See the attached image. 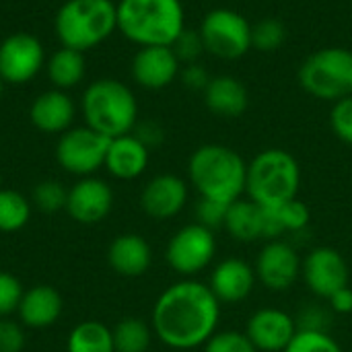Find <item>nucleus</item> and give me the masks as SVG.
Returning <instances> with one entry per match:
<instances>
[{
  "label": "nucleus",
  "instance_id": "6",
  "mask_svg": "<svg viewBox=\"0 0 352 352\" xmlns=\"http://www.w3.org/2000/svg\"><path fill=\"white\" fill-rule=\"evenodd\" d=\"M54 31L62 47L87 52L118 31L113 0H66L54 19Z\"/></svg>",
  "mask_w": 352,
  "mask_h": 352
},
{
  "label": "nucleus",
  "instance_id": "33",
  "mask_svg": "<svg viewBox=\"0 0 352 352\" xmlns=\"http://www.w3.org/2000/svg\"><path fill=\"white\" fill-rule=\"evenodd\" d=\"M202 349L204 352H258L245 332L239 330H219Z\"/></svg>",
  "mask_w": 352,
  "mask_h": 352
},
{
  "label": "nucleus",
  "instance_id": "18",
  "mask_svg": "<svg viewBox=\"0 0 352 352\" xmlns=\"http://www.w3.org/2000/svg\"><path fill=\"white\" fill-rule=\"evenodd\" d=\"M256 270L241 258H225L214 264L208 287L221 305H235L245 301L256 289Z\"/></svg>",
  "mask_w": 352,
  "mask_h": 352
},
{
  "label": "nucleus",
  "instance_id": "15",
  "mask_svg": "<svg viewBox=\"0 0 352 352\" xmlns=\"http://www.w3.org/2000/svg\"><path fill=\"white\" fill-rule=\"evenodd\" d=\"M113 206V192L107 182L89 175L80 177L70 190L66 198V212L72 221L80 225H97L101 223Z\"/></svg>",
  "mask_w": 352,
  "mask_h": 352
},
{
  "label": "nucleus",
  "instance_id": "24",
  "mask_svg": "<svg viewBox=\"0 0 352 352\" xmlns=\"http://www.w3.org/2000/svg\"><path fill=\"white\" fill-rule=\"evenodd\" d=\"M223 229L239 243L264 239V208L250 198H239L229 204Z\"/></svg>",
  "mask_w": 352,
  "mask_h": 352
},
{
  "label": "nucleus",
  "instance_id": "43",
  "mask_svg": "<svg viewBox=\"0 0 352 352\" xmlns=\"http://www.w3.org/2000/svg\"><path fill=\"white\" fill-rule=\"evenodd\" d=\"M2 89H4V80L0 78V95H2Z\"/></svg>",
  "mask_w": 352,
  "mask_h": 352
},
{
  "label": "nucleus",
  "instance_id": "3",
  "mask_svg": "<svg viewBox=\"0 0 352 352\" xmlns=\"http://www.w3.org/2000/svg\"><path fill=\"white\" fill-rule=\"evenodd\" d=\"M118 31L140 47L173 45L186 29L182 0H120Z\"/></svg>",
  "mask_w": 352,
  "mask_h": 352
},
{
  "label": "nucleus",
  "instance_id": "29",
  "mask_svg": "<svg viewBox=\"0 0 352 352\" xmlns=\"http://www.w3.org/2000/svg\"><path fill=\"white\" fill-rule=\"evenodd\" d=\"M31 219V202L14 190H0V231H21Z\"/></svg>",
  "mask_w": 352,
  "mask_h": 352
},
{
  "label": "nucleus",
  "instance_id": "22",
  "mask_svg": "<svg viewBox=\"0 0 352 352\" xmlns=\"http://www.w3.org/2000/svg\"><path fill=\"white\" fill-rule=\"evenodd\" d=\"M204 93V105L219 118H239L250 107V93L245 85L233 74L210 76Z\"/></svg>",
  "mask_w": 352,
  "mask_h": 352
},
{
  "label": "nucleus",
  "instance_id": "12",
  "mask_svg": "<svg viewBox=\"0 0 352 352\" xmlns=\"http://www.w3.org/2000/svg\"><path fill=\"white\" fill-rule=\"evenodd\" d=\"M301 278L316 297L328 301L334 293L349 287V262L336 248L318 245L303 258Z\"/></svg>",
  "mask_w": 352,
  "mask_h": 352
},
{
  "label": "nucleus",
  "instance_id": "2",
  "mask_svg": "<svg viewBox=\"0 0 352 352\" xmlns=\"http://www.w3.org/2000/svg\"><path fill=\"white\" fill-rule=\"evenodd\" d=\"M245 175V159L227 144H202L188 161V179L198 196L227 206L243 198Z\"/></svg>",
  "mask_w": 352,
  "mask_h": 352
},
{
  "label": "nucleus",
  "instance_id": "42",
  "mask_svg": "<svg viewBox=\"0 0 352 352\" xmlns=\"http://www.w3.org/2000/svg\"><path fill=\"white\" fill-rule=\"evenodd\" d=\"M328 303H330V309H332V311H336V314H340V316H344V314H351L352 311V289L351 287H344V289H340L338 293H334V295L328 299Z\"/></svg>",
  "mask_w": 352,
  "mask_h": 352
},
{
  "label": "nucleus",
  "instance_id": "25",
  "mask_svg": "<svg viewBox=\"0 0 352 352\" xmlns=\"http://www.w3.org/2000/svg\"><path fill=\"white\" fill-rule=\"evenodd\" d=\"M311 221V212L299 198L289 200L276 208H264V239H283L285 235L305 231Z\"/></svg>",
  "mask_w": 352,
  "mask_h": 352
},
{
  "label": "nucleus",
  "instance_id": "9",
  "mask_svg": "<svg viewBox=\"0 0 352 352\" xmlns=\"http://www.w3.org/2000/svg\"><path fill=\"white\" fill-rule=\"evenodd\" d=\"M217 256V235L212 229L190 223L177 229L165 248L167 266L182 278H194L204 272Z\"/></svg>",
  "mask_w": 352,
  "mask_h": 352
},
{
  "label": "nucleus",
  "instance_id": "38",
  "mask_svg": "<svg viewBox=\"0 0 352 352\" xmlns=\"http://www.w3.org/2000/svg\"><path fill=\"white\" fill-rule=\"evenodd\" d=\"M25 349V332L10 320H0V352H21Z\"/></svg>",
  "mask_w": 352,
  "mask_h": 352
},
{
  "label": "nucleus",
  "instance_id": "10",
  "mask_svg": "<svg viewBox=\"0 0 352 352\" xmlns=\"http://www.w3.org/2000/svg\"><path fill=\"white\" fill-rule=\"evenodd\" d=\"M109 140L89 126L70 128L58 138L56 161L70 175L89 177L105 165Z\"/></svg>",
  "mask_w": 352,
  "mask_h": 352
},
{
  "label": "nucleus",
  "instance_id": "20",
  "mask_svg": "<svg viewBox=\"0 0 352 352\" xmlns=\"http://www.w3.org/2000/svg\"><path fill=\"white\" fill-rule=\"evenodd\" d=\"M107 262L116 274L126 278H138L148 272L153 264V250L142 235L122 233L109 243Z\"/></svg>",
  "mask_w": 352,
  "mask_h": 352
},
{
  "label": "nucleus",
  "instance_id": "44",
  "mask_svg": "<svg viewBox=\"0 0 352 352\" xmlns=\"http://www.w3.org/2000/svg\"><path fill=\"white\" fill-rule=\"evenodd\" d=\"M0 190H2V175H0Z\"/></svg>",
  "mask_w": 352,
  "mask_h": 352
},
{
  "label": "nucleus",
  "instance_id": "8",
  "mask_svg": "<svg viewBox=\"0 0 352 352\" xmlns=\"http://www.w3.org/2000/svg\"><path fill=\"white\" fill-rule=\"evenodd\" d=\"M206 54L219 60H239L252 50V23L233 8H212L200 27Z\"/></svg>",
  "mask_w": 352,
  "mask_h": 352
},
{
  "label": "nucleus",
  "instance_id": "30",
  "mask_svg": "<svg viewBox=\"0 0 352 352\" xmlns=\"http://www.w3.org/2000/svg\"><path fill=\"white\" fill-rule=\"evenodd\" d=\"M287 37H289L287 25L274 16L260 19L258 23L252 25V50H258L264 54L276 52L285 45Z\"/></svg>",
  "mask_w": 352,
  "mask_h": 352
},
{
  "label": "nucleus",
  "instance_id": "40",
  "mask_svg": "<svg viewBox=\"0 0 352 352\" xmlns=\"http://www.w3.org/2000/svg\"><path fill=\"white\" fill-rule=\"evenodd\" d=\"M295 320H297L299 330H326L328 332V316L320 307H307Z\"/></svg>",
  "mask_w": 352,
  "mask_h": 352
},
{
  "label": "nucleus",
  "instance_id": "7",
  "mask_svg": "<svg viewBox=\"0 0 352 352\" xmlns=\"http://www.w3.org/2000/svg\"><path fill=\"white\" fill-rule=\"evenodd\" d=\"M301 89L320 99L336 103L352 95V50L328 45L309 54L297 72Z\"/></svg>",
  "mask_w": 352,
  "mask_h": 352
},
{
  "label": "nucleus",
  "instance_id": "35",
  "mask_svg": "<svg viewBox=\"0 0 352 352\" xmlns=\"http://www.w3.org/2000/svg\"><path fill=\"white\" fill-rule=\"evenodd\" d=\"M330 128L340 142L352 146V95L332 103Z\"/></svg>",
  "mask_w": 352,
  "mask_h": 352
},
{
  "label": "nucleus",
  "instance_id": "1",
  "mask_svg": "<svg viewBox=\"0 0 352 352\" xmlns=\"http://www.w3.org/2000/svg\"><path fill=\"white\" fill-rule=\"evenodd\" d=\"M221 303L210 287L196 278L169 285L155 301L151 328L159 342L173 351L204 346L219 332Z\"/></svg>",
  "mask_w": 352,
  "mask_h": 352
},
{
  "label": "nucleus",
  "instance_id": "27",
  "mask_svg": "<svg viewBox=\"0 0 352 352\" xmlns=\"http://www.w3.org/2000/svg\"><path fill=\"white\" fill-rule=\"evenodd\" d=\"M68 352H116L111 330L95 320L76 324L66 340Z\"/></svg>",
  "mask_w": 352,
  "mask_h": 352
},
{
  "label": "nucleus",
  "instance_id": "4",
  "mask_svg": "<svg viewBox=\"0 0 352 352\" xmlns=\"http://www.w3.org/2000/svg\"><path fill=\"white\" fill-rule=\"evenodd\" d=\"M85 126L118 138L134 132L138 124V101L128 85L116 78H99L91 82L80 99Z\"/></svg>",
  "mask_w": 352,
  "mask_h": 352
},
{
  "label": "nucleus",
  "instance_id": "41",
  "mask_svg": "<svg viewBox=\"0 0 352 352\" xmlns=\"http://www.w3.org/2000/svg\"><path fill=\"white\" fill-rule=\"evenodd\" d=\"M142 144H146L148 148L153 146H159L165 138L163 134V128L157 124V122H142V124H136L134 132H132Z\"/></svg>",
  "mask_w": 352,
  "mask_h": 352
},
{
  "label": "nucleus",
  "instance_id": "32",
  "mask_svg": "<svg viewBox=\"0 0 352 352\" xmlns=\"http://www.w3.org/2000/svg\"><path fill=\"white\" fill-rule=\"evenodd\" d=\"M68 190L56 179H43L33 190V204L41 212H58L66 208Z\"/></svg>",
  "mask_w": 352,
  "mask_h": 352
},
{
  "label": "nucleus",
  "instance_id": "13",
  "mask_svg": "<svg viewBox=\"0 0 352 352\" xmlns=\"http://www.w3.org/2000/svg\"><path fill=\"white\" fill-rule=\"evenodd\" d=\"M45 64L41 41L29 33H12L0 43V78L4 85H27Z\"/></svg>",
  "mask_w": 352,
  "mask_h": 352
},
{
  "label": "nucleus",
  "instance_id": "34",
  "mask_svg": "<svg viewBox=\"0 0 352 352\" xmlns=\"http://www.w3.org/2000/svg\"><path fill=\"white\" fill-rule=\"evenodd\" d=\"M171 47H173L177 60L182 62V66L184 64H194V62H198L202 58V54H206L200 31L198 29H188V27L177 35V39L173 41Z\"/></svg>",
  "mask_w": 352,
  "mask_h": 352
},
{
  "label": "nucleus",
  "instance_id": "11",
  "mask_svg": "<svg viewBox=\"0 0 352 352\" xmlns=\"http://www.w3.org/2000/svg\"><path fill=\"white\" fill-rule=\"evenodd\" d=\"M301 268L303 260L297 248L285 239L266 241L254 264L258 283L272 293L289 291L301 278Z\"/></svg>",
  "mask_w": 352,
  "mask_h": 352
},
{
  "label": "nucleus",
  "instance_id": "23",
  "mask_svg": "<svg viewBox=\"0 0 352 352\" xmlns=\"http://www.w3.org/2000/svg\"><path fill=\"white\" fill-rule=\"evenodd\" d=\"M62 309H64L62 295L50 285H37L29 291H23L16 314L23 326L43 330L60 320Z\"/></svg>",
  "mask_w": 352,
  "mask_h": 352
},
{
  "label": "nucleus",
  "instance_id": "31",
  "mask_svg": "<svg viewBox=\"0 0 352 352\" xmlns=\"http://www.w3.org/2000/svg\"><path fill=\"white\" fill-rule=\"evenodd\" d=\"M283 352H344L326 330H297L295 338Z\"/></svg>",
  "mask_w": 352,
  "mask_h": 352
},
{
  "label": "nucleus",
  "instance_id": "21",
  "mask_svg": "<svg viewBox=\"0 0 352 352\" xmlns=\"http://www.w3.org/2000/svg\"><path fill=\"white\" fill-rule=\"evenodd\" d=\"M148 146L142 144L132 132L111 138L105 155V169L111 177L130 182L140 177L148 167Z\"/></svg>",
  "mask_w": 352,
  "mask_h": 352
},
{
  "label": "nucleus",
  "instance_id": "39",
  "mask_svg": "<svg viewBox=\"0 0 352 352\" xmlns=\"http://www.w3.org/2000/svg\"><path fill=\"white\" fill-rule=\"evenodd\" d=\"M179 78L182 82L192 89V91H204L208 80H210V74L208 70L200 64V62H194V64H184L182 70H179Z\"/></svg>",
  "mask_w": 352,
  "mask_h": 352
},
{
  "label": "nucleus",
  "instance_id": "16",
  "mask_svg": "<svg viewBox=\"0 0 352 352\" xmlns=\"http://www.w3.org/2000/svg\"><path fill=\"white\" fill-rule=\"evenodd\" d=\"M188 184L179 175L159 173L146 182L140 192V208L155 221H169L177 217L188 204Z\"/></svg>",
  "mask_w": 352,
  "mask_h": 352
},
{
  "label": "nucleus",
  "instance_id": "5",
  "mask_svg": "<svg viewBox=\"0 0 352 352\" xmlns=\"http://www.w3.org/2000/svg\"><path fill=\"white\" fill-rule=\"evenodd\" d=\"M299 188V161L285 148L260 151L248 163L245 196L262 208H276L289 200H295Z\"/></svg>",
  "mask_w": 352,
  "mask_h": 352
},
{
  "label": "nucleus",
  "instance_id": "36",
  "mask_svg": "<svg viewBox=\"0 0 352 352\" xmlns=\"http://www.w3.org/2000/svg\"><path fill=\"white\" fill-rule=\"evenodd\" d=\"M23 297V287L16 276L0 270V318H6L19 309Z\"/></svg>",
  "mask_w": 352,
  "mask_h": 352
},
{
  "label": "nucleus",
  "instance_id": "14",
  "mask_svg": "<svg viewBox=\"0 0 352 352\" xmlns=\"http://www.w3.org/2000/svg\"><path fill=\"white\" fill-rule=\"evenodd\" d=\"M297 330V320L285 309L262 307L248 318L243 332L258 352H283L295 338Z\"/></svg>",
  "mask_w": 352,
  "mask_h": 352
},
{
  "label": "nucleus",
  "instance_id": "17",
  "mask_svg": "<svg viewBox=\"0 0 352 352\" xmlns=\"http://www.w3.org/2000/svg\"><path fill=\"white\" fill-rule=\"evenodd\" d=\"M182 70V62L177 60L171 45H148L140 47L132 58V78L136 85L148 91H159L169 87Z\"/></svg>",
  "mask_w": 352,
  "mask_h": 352
},
{
  "label": "nucleus",
  "instance_id": "37",
  "mask_svg": "<svg viewBox=\"0 0 352 352\" xmlns=\"http://www.w3.org/2000/svg\"><path fill=\"white\" fill-rule=\"evenodd\" d=\"M227 204H221V202H214V200H206V198H200L198 204H196V223L217 231V229H223L225 225V214H227Z\"/></svg>",
  "mask_w": 352,
  "mask_h": 352
},
{
  "label": "nucleus",
  "instance_id": "19",
  "mask_svg": "<svg viewBox=\"0 0 352 352\" xmlns=\"http://www.w3.org/2000/svg\"><path fill=\"white\" fill-rule=\"evenodd\" d=\"M74 113V101L66 95V91L60 89L43 91L29 107L31 124L43 134H64L72 128Z\"/></svg>",
  "mask_w": 352,
  "mask_h": 352
},
{
  "label": "nucleus",
  "instance_id": "26",
  "mask_svg": "<svg viewBox=\"0 0 352 352\" xmlns=\"http://www.w3.org/2000/svg\"><path fill=\"white\" fill-rule=\"evenodd\" d=\"M47 76L54 89L66 91L76 87L85 78V56L82 52L60 47L47 60Z\"/></svg>",
  "mask_w": 352,
  "mask_h": 352
},
{
  "label": "nucleus",
  "instance_id": "28",
  "mask_svg": "<svg viewBox=\"0 0 352 352\" xmlns=\"http://www.w3.org/2000/svg\"><path fill=\"white\" fill-rule=\"evenodd\" d=\"M116 352H146L153 342V328L138 318H124L111 330Z\"/></svg>",
  "mask_w": 352,
  "mask_h": 352
}]
</instances>
